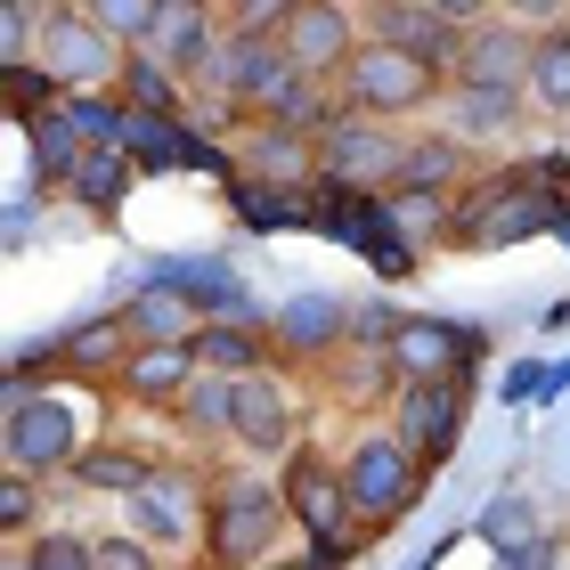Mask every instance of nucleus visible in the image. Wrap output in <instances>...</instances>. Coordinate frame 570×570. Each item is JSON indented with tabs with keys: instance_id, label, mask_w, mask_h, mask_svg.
I'll use <instances>...</instances> for the list:
<instances>
[{
	"instance_id": "obj_35",
	"label": "nucleus",
	"mask_w": 570,
	"mask_h": 570,
	"mask_svg": "<svg viewBox=\"0 0 570 570\" xmlns=\"http://www.w3.org/2000/svg\"><path fill=\"white\" fill-rule=\"evenodd\" d=\"M98 570H164V547H147L139 530H107L98 538Z\"/></svg>"
},
{
	"instance_id": "obj_16",
	"label": "nucleus",
	"mask_w": 570,
	"mask_h": 570,
	"mask_svg": "<svg viewBox=\"0 0 570 570\" xmlns=\"http://www.w3.org/2000/svg\"><path fill=\"white\" fill-rule=\"evenodd\" d=\"M383 343H392L400 383H440V375H456L464 358H473V334L440 326V318H400V326H383Z\"/></svg>"
},
{
	"instance_id": "obj_12",
	"label": "nucleus",
	"mask_w": 570,
	"mask_h": 570,
	"mask_svg": "<svg viewBox=\"0 0 570 570\" xmlns=\"http://www.w3.org/2000/svg\"><path fill=\"white\" fill-rule=\"evenodd\" d=\"M392 432H400L424 464H449L456 440H464V383H456V375H440V383H400V392H392Z\"/></svg>"
},
{
	"instance_id": "obj_15",
	"label": "nucleus",
	"mask_w": 570,
	"mask_h": 570,
	"mask_svg": "<svg viewBox=\"0 0 570 570\" xmlns=\"http://www.w3.org/2000/svg\"><path fill=\"white\" fill-rule=\"evenodd\" d=\"M196 383V343H131V358L115 367L107 392H122L131 407H155V416H171V400Z\"/></svg>"
},
{
	"instance_id": "obj_31",
	"label": "nucleus",
	"mask_w": 570,
	"mask_h": 570,
	"mask_svg": "<svg viewBox=\"0 0 570 570\" xmlns=\"http://www.w3.org/2000/svg\"><path fill=\"white\" fill-rule=\"evenodd\" d=\"M24 562H33V570H98V538L49 522L41 538H24Z\"/></svg>"
},
{
	"instance_id": "obj_30",
	"label": "nucleus",
	"mask_w": 570,
	"mask_h": 570,
	"mask_svg": "<svg viewBox=\"0 0 570 570\" xmlns=\"http://www.w3.org/2000/svg\"><path fill=\"white\" fill-rule=\"evenodd\" d=\"M58 98H66V90H58V73H49L41 58H17V66H9V115H17V122H41Z\"/></svg>"
},
{
	"instance_id": "obj_4",
	"label": "nucleus",
	"mask_w": 570,
	"mask_h": 570,
	"mask_svg": "<svg viewBox=\"0 0 570 570\" xmlns=\"http://www.w3.org/2000/svg\"><path fill=\"white\" fill-rule=\"evenodd\" d=\"M277 481H285V505H294V530L318 554H351L358 538H367L358 530V505H351V481H343V449L302 440V449L277 464Z\"/></svg>"
},
{
	"instance_id": "obj_21",
	"label": "nucleus",
	"mask_w": 570,
	"mask_h": 570,
	"mask_svg": "<svg viewBox=\"0 0 570 570\" xmlns=\"http://www.w3.org/2000/svg\"><path fill=\"white\" fill-rule=\"evenodd\" d=\"M530 115L538 122H570V17L562 24H538V49H530Z\"/></svg>"
},
{
	"instance_id": "obj_1",
	"label": "nucleus",
	"mask_w": 570,
	"mask_h": 570,
	"mask_svg": "<svg viewBox=\"0 0 570 570\" xmlns=\"http://www.w3.org/2000/svg\"><path fill=\"white\" fill-rule=\"evenodd\" d=\"M285 530H294L285 481H262V464L213 473V522H204V562H213V570H262V562H277Z\"/></svg>"
},
{
	"instance_id": "obj_38",
	"label": "nucleus",
	"mask_w": 570,
	"mask_h": 570,
	"mask_svg": "<svg viewBox=\"0 0 570 570\" xmlns=\"http://www.w3.org/2000/svg\"><path fill=\"white\" fill-rule=\"evenodd\" d=\"M262 570H334V554H294V562H262Z\"/></svg>"
},
{
	"instance_id": "obj_22",
	"label": "nucleus",
	"mask_w": 570,
	"mask_h": 570,
	"mask_svg": "<svg viewBox=\"0 0 570 570\" xmlns=\"http://www.w3.org/2000/svg\"><path fill=\"white\" fill-rule=\"evenodd\" d=\"M392 188H473V147L456 131H416L400 155V179Z\"/></svg>"
},
{
	"instance_id": "obj_17",
	"label": "nucleus",
	"mask_w": 570,
	"mask_h": 570,
	"mask_svg": "<svg viewBox=\"0 0 570 570\" xmlns=\"http://www.w3.org/2000/svg\"><path fill=\"white\" fill-rule=\"evenodd\" d=\"M530 98L522 90H456L449 82V131L464 139V147H513L530 131Z\"/></svg>"
},
{
	"instance_id": "obj_2",
	"label": "nucleus",
	"mask_w": 570,
	"mask_h": 570,
	"mask_svg": "<svg viewBox=\"0 0 570 570\" xmlns=\"http://www.w3.org/2000/svg\"><path fill=\"white\" fill-rule=\"evenodd\" d=\"M424 473H432V464L407 449L392 424H358V432H351V449H343V481H351L358 530H392L400 513L424 498Z\"/></svg>"
},
{
	"instance_id": "obj_39",
	"label": "nucleus",
	"mask_w": 570,
	"mask_h": 570,
	"mask_svg": "<svg viewBox=\"0 0 570 570\" xmlns=\"http://www.w3.org/2000/svg\"><path fill=\"white\" fill-rule=\"evenodd\" d=\"M351 9H358V0H351Z\"/></svg>"
},
{
	"instance_id": "obj_37",
	"label": "nucleus",
	"mask_w": 570,
	"mask_h": 570,
	"mask_svg": "<svg viewBox=\"0 0 570 570\" xmlns=\"http://www.w3.org/2000/svg\"><path fill=\"white\" fill-rule=\"evenodd\" d=\"M440 17H456V24H481V17H498V0H432Z\"/></svg>"
},
{
	"instance_id": "obj_36",
	"label": "nucleus",
	"mask_w": 570,
	"mask_h": 570,
	"mask_svg": "<svg viewBox=\"0 0 570 570\" xmlns=\"http://www.w3.org/2000/svg\"><path fill=\"white\" fill-rule=\"evenodd\" d=\"M498 17H513V24H562L570 0H498Z\"/></svg>"
},
{
	"instance_id": "obj_20",
	"label": "nucleus",
	"mask_w": 570,
	"mask_h": 570,
	"mask_svg": "<svg viewBox=\"0 0 570 570\" xmlns=\"http://www.w3.org/2000/svg\"><path fill=\"white\" fill-rule=\"evenodd\" d=\"M196 367H213V375H262V367H277V334L269 326H245V318H204L196 326Z\"/></svg>"
},
{
	"instance_id": "obj_8",
	"label": "nucleus",
	"mask_w": 570,
	"mask_h": 570,
	"mask_svg": "<svg viewBox=\"0 0 570 570\" xmlns=\"http://www.w3.org/2000/svg\"><path fill=\"white\" fill-rule=\"evenodd\" d=\"M400 155H407V131H400V122L343 115V122L318 139V179H326V188H351V196H383V188L400 179Z\"/></svg>"
},
{
	"instance_id": "obj_26",
	"label": "nucleus",
	"mask_w": 570,
	"mask_h": 570,
	"mask_svg": "<svg viewBox=\"0 0 570 570\" xmlns=\"http://www.w3.org/2000/svg\"><path fill=\"white\" fill-rule=\"evenodd\" d=\"M131 358V326L122 318H90V326H73L66 343H58V375H90V383H115V367Z\"/></svg>"
},
{
	"instance_id": "obj_33",
	"label": "nucleus",
	"mask_w": 570,
	"mask_h": 570,
	"mask_svg": "<svg viewBox=\"0 0 570 570\" xmlns=\"http://www.w3.org/2000/svg\"><path fill=\"white\" fill-rule=\"evenodd\" d=\"M49 9L58 0H0V58H33V41H41V24H49Z\"/></svg>"
},
{
	"instance_id": "obj_18",
	"label": "nucleus",
	"mask_w": 570,
	"mask_h": 570,
	"mask_svg": "<svg viewBox=\"0 0 570 570\" xmlns=\"http://www.w3.org/2000/svg\"><path fill=\"white\" fill-rule=\"evenodd\" d=\"M456 196L464 188H383L375 213H383V228H392L407 253H432V245L456 237Z\"/></svg>"
},
{
	"instance_id": "obj_7",
	"label": "nucleus",
	"mask_w": 570,
	"mask_h": 570,
	"mask_svg": "<svg viewBox=\"0 0 570 570\" xmlns=\"http://www.w3.org/2000/svg\"><path fill=\"white\" fill-rule=\"evenodd\" d=\"M33 58L58 73V90H115L131 49H122L115 33H98L82 0H58V9H49V24H41V41H33Z\"/></svg>"
},
{
	"instance_id": "obj_6",
	"label": "nucleus",
	"mask_w": 570,
	"mask_h": 570,
	"mask_svg": "<svg viewBox=\"0 0 570 570\" xmlns=\"http://www.w3.org/2000/svg\"><path fill=\"white\" fill-rule=\"evenodd\" d=\"M122 522H131L147 547H196L204 554V522H213V473L204 464H155V473L122 498Z\"/></svg>"
},
{
	"instance_id": "obj_13",
	"label": "nucleus",
	"mask_w": 570,
	"mask_h": 570,
	"mask_svg": "<svg viewBox=\"0 0 570 570\" xmlns=\"http://www.w3.org/2000/svg\"><path fill=\"white\" fill-rule=\"evenodd\" d=\"M237 179L277 188V196H309L318 188V139L285 131V122H245L237 131Z\"/></svg>"
},
{
	"instance_id": "obj_34",
	"label": "nucleus",
	"mask_w": 570,
	"mask_h": 570,
	"mask_svg": "<svg viewBox=\"0 0 570 570\" xmlns=\"http://www.w3.org/2000/svg\"><path fill=\"white\" fill-rule=\"evenodd\" d=\"M302 0H220V17H228V33H285L294 24Z\"/></svg>"
},
{
	"instance_id": "obj_11",
	"label": "nucleus",
	"mask_w": 570,
	"mask_h": 570,
	"mask_svg": "<svg viewBox=\"0 0 570 570\" xmlns=\"http://www.w3.org/2000/svg\"><path fill=\"white\" fill-rule=\"evenodd\" d=\"M358 24H367V41L407 49V58H424V66H440V73H456L464 33H473V24L440 17L432 0H358Z\"/></svg>"
},
{
	"instance_id": "obj_24",
	"label": "nucleus",
	"mask_w": 570,
	"mask_h": 570,
	"mask_svg": "<svg viewBox=\"0 0 570 570\" xmlns=\"http://www.w3.org/2000/svg\"><path fill=\"white\" fill-rule=\"evenodd\" d=\"M164 456H147V449H131V440H90L82 449V464H73V489H98V498H131V489L155 473Z\"/></svg>"
},
{
	"instance_id": "obj_14",
	"label": "nucleus",
	"mask_w": 570,
	"mask_h": 570,
	"mask_svg": "<svg viewBox=\"0 0 570 570\" xmlns=\"http://www.w3.org/2000/svg\"><path fill=\"white\" fill-rule=\"evenodd\" d=\"M530 49H538V24H513V17H481L464 33V58L449 82L456 90H522L530 82Z\"/></svg>"
},
{
	"instance_id": "obj_19",
	"label": "nucleus",
	"mask_w": 570,
	"mask_h": 570,
	"mask_svg": "<svg viewBox=\"0 0 570 570\" xmlns=\"http://www.w3.org/2000/svg\"><path fill=\"white\" fill-rule=\"evenodd\" d=\"M122 326H131V343H196V326H204V309L188 285H139L131 302L115 309Z\"/></svg>"
},
{
	"instance_id": "obj_32",
	"label": "nucleus",
	"mask_w": 570,
	"mask_h": 570,
	"mask_svg": "<svg viewBox=\"0 0 570 570\" xmlns=\"http://www.w3.org/2000/svg\"><path fill=\"white\" fill-rule=\"evenodd\" d=\"M90 9V24L98 33H115L122 49H147V33H155V9H164V0H82Z\"/></svg>"
},
{
	"instance_id": "obj_25",
	"label": "nucleus",
	"mask_w": 570,
	"mask_h": 570,
	"mask_svg": "<svg viewBox=\"0 0 570 570\" xmlns=\"http://www.w3.org/2000/svg\"><path fill=\"white\" fill-rule=\"evenodd\" d=\"M24 139H33V171H41V188H73V171H82V155H90V139L73 131V115H66V98L49 107L41 122H24Z\"/></svg>"
},
{
	"instance_id": "obj_29",
	"label": "nucleus",
	"mask_w": 570,
	"mask_h": 570,
	"mask_svg": "<svg viewBox=\"0 0 570 570\" xmlns=\"http://www.w3.org/2000/svg\"><path fill=\"white\" fill-rule=\"evenodd\" d=\"M0 538H9V547L41 538V473H9L0 481Z\"/></svg>"
},
{
	"instance_id": "obj_9",
	"label": "nucleus",
	"mask_w": 570,
	"mask_h": 570,
	"mask_svg": "<svg viewBox=\"0 0 570 570\" xmlns=\"http://www.w3.org/2000/svg\"><path fill=\"white\" fill-rule=\"evenodd\" d=\"M302 407L294 392H285V375L262 367V375H237V416H228V449H237L245 464H285L302 449Z\"/></svg>"
},
{
	"instance_id": "obj_3",
	"label": "nucleus",
	"mask_w": 570,
	"mask_h": 570,
	"mask_svg": "<svg viewBox=\"0 0 570 570\" xmlns=\"http://www.w3.org/2000/svg\"><path fill=\"white\" fill-rule=\"evenodd\" d=\"M0 440H9V473H73V464H82V449H90V416L82 407H73L58 383H17L9 392V424H0Z\"/></svg>"
},
{
	"instance_id": "obj_23",
	"label": "nucleus",
	"mask_w": 570,
	"mask_h": 570,
	"mask_svg": "<svg viewBox=\"0 0 570 570\" xmlns=\"http://www.w3.org/2000/svg\"><path fill=\"white\" fill-rule=\"evenodd\" d=\"M228 416H237V375H213V367H196V383L171 400V424L204 449H228Z\"/></svg>"
},
{
	"instance_id": "obj_5",
	"label": "nucleus",
	"mask_w": 570,
	"mask_h": 570,
	"mask_svg": "<svg viewBox=\"0 0 570 570\" xmlns=\"http://www.w3.org/2000/svg\"><path fill=\"white\" fill-rule=\"evenodd\" d=\"M440 98H449V73L424 66V58H407V49L367 41V49L343 66V107H351V115H375V122H400V131H407L416 115H432Z\"/></svg>"
},
{
	"instance_id": "obj_10",
	"label": "nucleus",
	"mask_w": 570,
	"mask_h": 570,
	"mask_svg": "<svg viewBox=\"0 0 570 570\" xmlns=\"http://www.w3.org/2000/svg\"><path fill=\"white\" fill-rule=\"evenodd\" d=\"M277 49H285L294 73H309V82H343V66L367 49V24H358L351 0H302L294 24L277 33Z\"/></svg>"
},
{
	"instance_id": "obj_28",
	"label": "nucleus",
	"mask_w": 570,
	"mask_h": 570,
	"mask_svg": "<svg viewBox=\"0 0 570 570\" xmlns=\"http://www.w3.org/2000/svg\"><path fill=\"white\" fill-rule=\"evenodd\" d=\"M131 155H122V147H90L82 155V171H73V204H82V213H115V204H122V188H131Z\"/></svg>"
},
{
	"instance_id": "obj_27",
	"label": "nucleus",
	"mask_w": 570,
	"mask_h": 570,
	"mask_svg": "<svg viewBox=\"0 0 570 570\" xmlns=\"http://www.w3.org/2000/svg\"><path fill=\"white\" fill-rule=\"evenodd\" d=\"M115 98L122 107H139V115H171V122H188V82H179L171 66H155L147 49H131V58H122V82H115Z\"/></svg>"
}]
</instances>
